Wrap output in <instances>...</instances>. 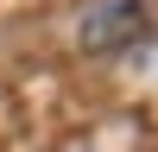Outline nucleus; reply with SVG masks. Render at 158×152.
<instances>
[{
	"mask_svg": "<svg viewBox=\"0 0 158 152\" xmlns=\"http://www.w3.org/2000/svg\"><path fill=\"white\" fill-rule=\"evenodd\" d=\"M139 32H146V0H101V6L82 19V44L89 51L127 44V38H139Z\"/></svg>",
	"mask_w": 158,
	"mask_h": 152,
	"instance_id": "obj_1",
	"label": "nucleus"
}]
</instances>
